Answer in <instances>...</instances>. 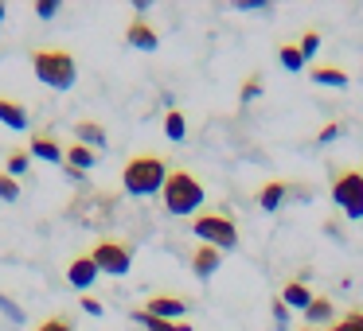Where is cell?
<instances>
[{
    "label": "cell",
    "instance_id": "27",
    "mask_svg": "<svg viewBox=\"0 0 363 331\" xmlns=\"http://www.w3.org/2000/svg\"><path fill=\"white\" fill-rule=\"evenodd\" d=\"M35 331H74V323L67 320V315H48V320H43Z\"/></svg>",
    "mask_w": 363,
    "mask_h": 331
},
{
    "label": "cell",
    "instance_id": "11",
    "mask_svg": "<svg viewBox=\"0 0 363 331\" xmlns=\"http://www.w3.org/2000/svg\"><path fill=\"white\" fill-rule=\"evenodd\" d=\"M281 300H285V308H297V312H305L308 304H313V292H308V284L305 281H297V277H293V281H285V289H281Z\"/></svg>",
    "mask_w": 363,
    "mask_h": 331
},
{
    "label": "cell",
    "instance_id": "32",
    "mask_svg": "<svg viewBox=\"0 0 363 331\" xmlns=\"http://www.w3.org/2000/svg\"><path fill=\"white\" fill-rule=\"evenodd\" d=\"M340 137V125H324L320 133H316V144H328V141H336Z\"/></svg>",
    "mask_w": 363,
    "mask_h": 331
},
{
    "label": "cell",
    "instance_id": "15",
    "mask_svg": "<svg viewBox=\"0 0 363 331\" xmlns=\"http://www.w3.org/2000/svg\"><path fill=\"white\" fill-rule=\"evenodd\" d=\"M74 137H79V144H86V149H106V129L98 125V121H79V125H74Z\"/></svg>",
    "mask_w": 363,
    "mask_h": 331
},
{
    "label": "cell",
    "instance_id": "34",
    "mask_svg": "<svg viewBox=\"0 0 363 331\" xmlns=\"http://www.w3.org/2000/svg\"><path fill=\"white\" fill-rule=\"evenodd\" d=\"M0 20H4V4H0Z\"/></svg>",
    "mask_w": 363,
    "mask_h": 331
},
{
    "label": "cell",
    "instance_id": "26",
    "mask_svg": "<svg viewBox=\"0 0 363 331\" xmlns=\"http://www.w3.org/2000/svg\"><path fill=\"white\" fill-rule=\"evenodd\" d=\"M0 312L9 315L12 323H24V308H20V304H16V300H12V296H4V292H0Z\"/></svg>",
    "mask_w": 363,
    "mask_h": 331
},
{
    "label": "cell",
    "instance_id": "6",
    "mask_svg": "<svg viewBox=\"0 0 363 331\" xmlns=\"http://www.w3.org/2000/svg\"><path fill=\"white\" fill-rule=\"evenodd\" d=\"M90 257H94L98 273H110V277H125L129 269H133V245L125 242H98L94 250H90Z\"/></svg>",
    "mask_w": 363,
    "mask_h": 331
},
{
    "label": "cell",
    "instance_id": "5",
    "mask_svg": "<svg viewBox=\"0 0 363 331\" xmlns=\"http://www.w3.org/2000/svg\"><path fill=\"white\" fill-rule=\"evenodd\" d=\"M332 199H336V207L347 219L359 222L363 219V172H355V168L340 172L336 183H332Z\"/></svg>",
    "mask_w": 363,
    "mask_h": 331
},
{
    "label": "cell",
    "instance_id": "21",
    "mask_svg": "<svg viewBox=\"0 0 363 331\" xmlns=\"http://www.w3.org/2000/svg\"><path fill=\"white\" fill-rule=\"evenodd\" d=\"M277 59H281V66H285V71H301V66H305V55H301V47H297V43H285V47L277 51Z\"/></svg>",
    "mask_w": 363,
    "mask_h": 331
},
{
    "label": "cell",
    "instance_id": "29",
    "mask_svg": "<svg viewBox=\"0 0 363 331\" xmlns=\"http://www.w3.org/2000/svg\"><path fill=\"white\" fill-rule=\"evenodd\" d=\"M59 12V0H40V4H35V16L40 20H51Z\"/></svg>",
    "mask_w": 363,
    "mask_h": 331
},
{
    "label": "cell",
    "instance_id": "33",
    "mask_svg": "<svg viewBox=\"0 0 363 331\" xmlns=\"http://www.w3.org/2000/svg\"><path fill=\"white\" fill-rule=\"evenodd\" d=\"M235 8H246V12H254V8H266V0H235Z\"/></svg>",
    "mask_w": 363,
    "mask_h": 331
},
{
    "label": "cell",
    "instance_id": "18",
    "mask_svg": "<svg viewBox=\"0 0 363 331\" xmlns=\"http://www.w3.org/2000/svg\"><path fill=\"white\" fill-rule=\"evenodd\" d=\"M313 82L316 86H347V74L340 71V66H313Z\"/></svg>",
    "mask_w": 363,
    "mask_h": 331
},
{
    "label": "cell",
    "instance_id": "23",
    "mask_svg": "<svg viewBox=\"0 0 363 331\" xmlns=\"http://www.w3.org/2000/svg\"><path fill=\"white\" fill-rule=\"evenodd\" d=\"M254 98H262V79H258V74H250V79L242 82V90H238V102H246V105H250Z\"/></svg>",
    "mask_w": 363,
    "mask_h": 331
},
{
    "label": "cell",
    "instance_id": "14",
    "mask_svg": "<svg viewBox=\"0 0 363 331\" xmlns=\"http://www.w3.org/2000/svg\"><path fill=\"white\" fill-rule=\"evenodd\" d=\"M133 320L141 323L145 331H191V323H184V320H176V323H172V320H157V315H149L145 308H137Z\"/></svg>",
    "mask_w": 363,
    "mask_h": 331
},
{
    "label": "cell",
    "instance_id": "13",
    "mask_svg": "<svg viewBox=\"0 0 363 331\" xmlns=\"http://www.w3.org/2000/svg\"><path fill=\"white\" fill-rule=\"evenodd\" d=\"M285 195H289V183L269 180V183H262V191H258V207L262 211H277V207L285 203Z\"/></svg>",
    "mask_w": 363,
    "mask_h": 331
},
{
    "label": "cell",
    "instance_id": "22",
    "mask_svg": "<svg viewBox=\"0 0 363 331\" xmlns=\"http://www.w3.org/2000/svg\"><path fill=\"white\" fill-rule=\"evenodd\" d=\"M4 172L16 180L20 172H28V149H16V152H9V164H4Z\"/></svg>",
    "mask_w": 363,
    "mask_h": 331
},
{
    "label": "cell",
    "instance_id": "16",
    "mask_svg": "<svg viewBox=\"0 0 363 331\" xmlns=\"http://www.w3.org/2000/svg\"><path fill=\"white\" fill-rule=\"evenodd\" d=\"M0 121L9 129H28V110L20 102H12V98H0Z\"/></svg>",
    "mask_w": 363,
    "mask_h": 331
},
{
    "label": "cell",
    "instance_id": "35",
    "mask_svg": "<svg viewBox=\"0 0 363 331\" xmlns=\"http://www.w3.org/2000/svg\"><path fill=\"white\" fill-rule=\"evenodd\" d=\"M301 331H313V327H301Z\"/></svg>",
    "mask_w": 363,
    "mask_h": 331
},
{
    "label": "cell",
    "instance_id": "4",
    "mask_svg": "<svg viewBox=\"0 0 363 331\" xmlns=\"http://www.w3.org/2000/svg\"><path fill=\"white\" fill-rule=\"evenodd\" d=\"M191 234L199 238L203 245H215V250H235L238 245V226L235 219H227V214L211 211V214H199L196 222H191Z\"/></svg>",
    "mask_w": 363,
    "mask_h": 331
},
{
    "label": "cell",
    "instance_id": "28",
    "mask_svg": "<svg viewBox=\"0 0 363 331\" xmlns=\"http://www.w3.org/2000/svg\"><path fill=\"white\" fill-rule=\"evenodd\" d=\"M316 51H320V35H316V32H305V35H301V55H305V63L316 55Z\"/></svg>",
    "mask_w": 363,
    "mask_h": 331
},
{
    "label": "cell",
    "instance_id": "1",
    "mask_svg": "<svg viewBox=\"0 0 363 331\" xmlns=\"http://www.w3.org/2000/svg\"><path fill=\"white\" fill-rule=\"evenodd\" d=\"M164 180H168V164H164V156H152V152H137V156L125 160V168H121V187L137 199L160 195V191H164Z\"/></svg>",
    "mask_w": 363,
    "mask_h": 331
},
{
    "label": "cell",
    "instance_id": "12",
    "mask_svg": "<svg viewBox=\"0 0 363 331\" xmlns=\"http://www.w3.org/2000/svg\"><path fill=\"white\" fill-rule=\"evenodd\" d=\"M28 156H40V160H48V164H67V152L59 149V141H51V137H32Z\"/></svg>",
    "mask_w": 363,
    "mask_h": 331
},
{
    "label": "cell",
    "instance_id": "3",
    "mask_svg": "<svg viewBox=\"0 0 363 331\" xmlns=\"http://www.w3.org/2000/svg\"><path fill=\"white\" fill-rule=\"evenodd\" d=\"M203 183L196 180L191 172H168L164 180V191H160V199H164V211L168 214H196L199 207H203Z\"/></svg>",
    "mask_w": 363,
    "mask_h": 331
},
{
    "label": "cell",
    "instance_id": "30",
    "mask_svg": "<svg viewBox=\"0 0 363 331\" xmlns=\"http://www.w3.org/2000/svg\"><path fill=\"white\" fill-rule=\"evenodd\" d=\"M274 323H277V327H285V323H289V308H285L281 296L274 300Z\"/></svg>",
    "mask_w": 363,
    "mask_h": 331
},
{
    "label": "cell",
    "instance_id": "17",
    "mask_svg": "<svg viewBox=\"0 0 363 331\" xmlns=\"http://www.w3.org/2000/svg\"><path fill=\"white\" fill-rule=\"evenodd\" d=\"M94 164H98L94 149H86V144H79V141L67 149V168H74V172H90Z\"/></svg>",
    "mask_w": 363,
    "mask_h": 331
},
{
    "label": "cell",
    "instance_id": "25",
    "mask_svg": "<svg viewBox=\"0 0 363 331\" xmlns=\"http://www.w3.org/2000/svg\"><path fill=\"white\" fill-rule=\"evenodd\" d=\"M328 331H363V312H359V308H355V312H347L344 320H340V323H332Z\"/></svg>",
    "mask_w": 363,
    "mask_h": 331
},
{
    "label": "cell",
    "instance_id": "2",
    "mask_svg": "<svg viewBox=\"0 0 363 331\" xmlns=\"http://www.w3.org/2000/svg\"><path fill=\"white\" fill-rule=\"evenodd\" d=\"M32 71H35V79H40L43 86H51V90H71L74 82H79V63H74V55L63 51V47L35 51Z\"/></svg>",
    "mask_w": 363,
    "mask_h": 331
},
{
    "label": "cell",
    "instance_id": "31",
    "mask_svg": "<svg viewBox=\"0 0 363 331\" xmlns=\"http://www.w3.org/2000/svg\"><path fill=\"white\" fill-rule=\"evenodd\" d=\"M79 304H82V312H90V315H102V300H94L90 292H82V300H79Z\"/></svg>",
    "mask_w": 363,
    "mask_h": 331
},
{
    "label": "cell",
    "instance_id": "10",
    "mask_svg": "<svg viewBox=\"0 0 363 331\" xmlns=\"http://www.w3.org/2000/svg\"><path fill=\"white\" fill-rule=\"evenodd\" d=\"M145 312L157 315V320H172L176 323V315H188V304H184L180 296H152L149 304H145Z\"/></svg>",
    "mask_w": 363,
    "mask_h": 331
},
{
    "label": "cell",
    "instance_id": "19",
    "mask_svg": "<svg viewBox=\"0 0 363 331\" xmlns=\"http://www.w3.org/2000/svg\"><path fill=\"white\" fill-rule=\"evenodd\" d=\"M164 137H168V141H184V137H188V121H184L180 110H168L164 113Z\"/></svg>",
    "mask_w": 363,
    "mask_h": 331
},
{
    "label": "cell",
    "instance_id": "20",
    "mask_svg": "<svg viewBox=\"0 0 363 331\" xmlns=\"http://www.w3.org/2000/svg\"><path fill=\"white\" fill-rule=\"evenodd\" d=\"M328 315H332V300L328 296H313V304L305 308V320L308 323H328Z\"/></svg>",
    "mask_w": 363,
    "mask_h": 331
},
{
    "label": "cell",
    "instance_id": "24",
    "mask_svg": "<svg viewBox=\"0 0 363 331\" xmlns=\"http://www.w3.org/2000/svg\"><path fill=\"white\" fill-rule=\"evenodd\" d=\"M0 199H4V203H16L20 199V183L12 180L9 172H0Z\"/></svg>",
    "mask_w": 363,
    "mask_h": 331
},
{
    "label": "cell",
    "instance_id": "7",
    "mask_svg": "<svg viewBox=\"0 0 363 331\" xmlns=\"http://www.w3.org/2000/svg\"><path fill=\"white\" fill-rule=\"evenodd\" d=\"M125 43L137 47V51H157L160 35H157V28H152L145 16H137V20H129V28H125Z\"/></svg>",
    "mask_w": 363,
    "mask_h": 331
},
{
    "label": "cell",
    "instance_id": "8",
    "mask_svg": "<svg viewBox=\"0 0 363 331\" xmlns=\"http://www.w3.org/2000/svg\"><path fill=\"white\" fill-rule=\"evenodd\" d=\"M67 281H71L74 289H82V292H86L90 284L98 281V265H94V257H90V253H82V257H74L71 265H67Z\"/></svg>",
    "mask_w": 363,
    "mask_h": 331
},
{
    "label": "cell",
    "instance_id": "9",
    "mask_svg": "<svg viewBox=\"0 0 363 331\" xmlns=\"http://www.w3.org/2000/svg\"><path fill=\"white\" fill-rule=\"evenodd\" d=\"M219 265H223V253L215 250V245H199V250L191 253V273L203 277V281L219 273Z\"/></svg>",
    "mask_w": 363,
    "mask_h": 331
}]
</instances>
